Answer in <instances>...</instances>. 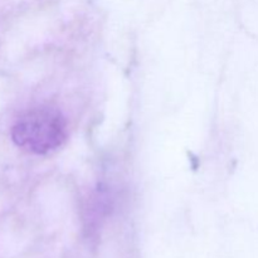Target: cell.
<instances>
[{
	"mask_svg": "<svg viewBox=\"0 0 258 258\" xmlns=\"http://www.w3.org/2000/svg\"><path fill=\"white\" fill-rule=\"evenodd\" d=\"M12 139L19 148L33 154L57 150L67 139V121L57 108L39 106L18 117L12 128Z\"/></svg>",
	"mask_w": 258,
	"mask_h": 258,
	"instance_id": "obj_1",
	"label": "cell"
}]
</instances>
